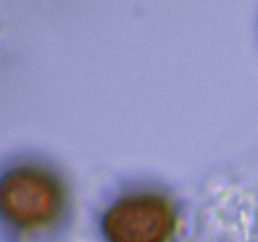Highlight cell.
Returning a JSON list of instances; mask_svg holds the SVG:
<instances>
[{
	"instance_id": "7a4b0ae2",
	"label": "cell",
	"mask_w": 258,
	"mask_h": 242,
	"mask_svg": "<svg viewBox=\"0 0 258 242\" xmlns=\"http://www.w3.org/2000/svg\"><path fill=\"white\" fill-rule=\"evenodd\" d=\"M178 216L170 196L159 189L125 192L106 207L102 232L108 242H169Z\"/></svg>"
},
{
	"instance_id": "6da1fadb",
	"label": "cell",
	"mask_w": 258,
	"mask_h": 242,
	"mask_svg": "<svg viewBox=\"0 0 258 242\" xmlns=\"http://www.w3.org/2000/svg\"><path fill=\"white\" fill-rule=\"evenodd\" d=\"M70 194L59 171L35 159L10 163L0 179V212L20 231H35L59 221L68 211Z\"/></svg>"
}]
</instances>
